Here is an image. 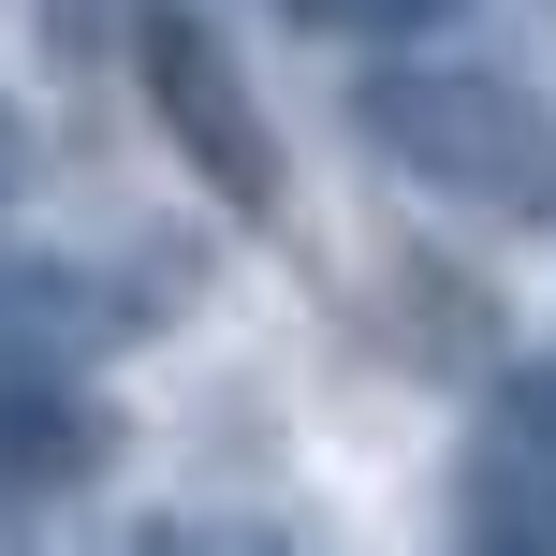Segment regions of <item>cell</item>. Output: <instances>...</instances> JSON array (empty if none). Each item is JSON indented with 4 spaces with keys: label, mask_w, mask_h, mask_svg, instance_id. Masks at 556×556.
I'll list each match as a JSON object with an SVG mask.
<instances>
[{
    "label": "cell",
    "mask_w": 556,
    "mask_h": 556,
    "mask_svg": "<svg viewBox=\"0 0 556 556\" xmlns=\"http://www.w3.org/2000/svg\"><path fill=\"white\" fill-rule=\"evenodd\" d=\"M366 147H381L410 191H454L483 220H556V103L528 74H483V59H381L352 88Z\"/></svg>",
    "instance_id": "cell-1"
},
{
    "label": "cell",
    "mask_w": 556,
    "mask_h": 556,
    "mask_svg": "<svg viewBox=\"0 0 556 556\" xmlns=\"http://www.w3.org/2000/svg\"><path fill=\"white\" fill-rule=\"evenodd\" d=\"M132 59H147V103H162V132L191 147V176H205V191H235L250 220H278L293 162H278V132H264L250 74L220 59V29H205L191 0H147V15H132Z\"/></svg>",
    "instance_id": "cell-2"
},
{
    "label": "cell",
    "mask_w": 556,
    "mask_h": 556,
    "mask_svg": "<svg viewBox=\"0 0 556 556\" xmlns=\"http://www.w3.org/2000/svg\"><path fill=\"white\" fill-rule=\"evenodd\" d=\"M103 454H117V425L59 366H0V498H74Z\"/></svg>",
    "instance_id": "cell-3"
},
{
    "label": "cell",
    "mask_w": 556,
    "mask_h": 556,
    "mask_svg": "<svg viewBox=\"0 0 556 556\" xmlns=\"http://www.w3.org/2000/svg\"><path fill=\"white\" fill-rule=\"evenodd\" d=\"M454 542L469 556H556V469H528V454H483L469 483H454Z\"/></svg>",
    "instance_id": "cell-4"
},
{
    "label": "cell",
    "mask_w": 556,
    "mask_h": 556,
    "mask_svg": "<svg viewBox=\"0 0 556 556\" xmlns=\"http://www.w3.org/2000/svg\"><path fill=\"white\" fill-rule=\"evenodd\" d=\"M498 440L528 454V469H556V352H513V381H498Z\"/></svg>",
    "instance_id": "cell-5"
},
{
    "label": "cell",
    "mask_w": 556,
    "mask_h": 556,
    "mask_svg": "<svg viewBox=\"0 0 556 556\" xmlns=\"http://www.w3.org/2000/svg\"><path fill=\"white\" fill-rule=\"evenodd\" d=\"M337 29H366V45H425V29H454L469 0H323Z\"/></svg>",
    "instance_id": "cell-6"
},
{
    "label": "cell",
    "mask_w": 556,
    "mask_h": 556,
    "mask_svg": "<svg viewBox=\"0 0 556 556\" xmlns=\"http://www.w3.org/2000/svg\"><path fill=\"white\" fill-rule=\"evenodd\" d=\"M162 556H293L278 528H162Z\"/></svg>",
    "instance_id": "cell-7"
}]
</instances>
